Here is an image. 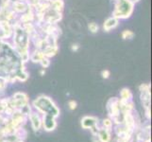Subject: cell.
<instances>
[{
    "label": "cell",
    "mask_w": 152,
    "mask_h": 142,
    "mask_svg": "<svg viewBox=\"0 0 152 142\" xmlns=\"http://www.w3.org/2000/svg\"><path fill=\"white\" fill-rule=\"evenodd\" d=\"M88 29L92 33H96L98 31V29H99V27H98V25L96 23L92 22V23H90L88 25Z\"/></svg>",
    "instance_id": "cell-16"
},
{
    "label": "cell",
    "mask_w": 152,
    "mask_h": 142,
    "mask_svg": "<svg viewBox=\"0 0 152 142\" xmlns=\"http://www.w3.org/2000/svg\"><path fill=\"white\" fill-rule=\"evenodd\" d=\"M10 8H12V10L16 14H18V13L22 14L28 10L29 4L27 2V0H17V1L12 3Z\"/></svg>",
    "instance_id": "cell-5"
},
{
    "label": "cell",
    "mask_w": 152,
    "mask_h": 142,
    "mask_svg": "<svg viewBox=\"0 0 152 142\" xmlns=\"http://www.w3.org/2000/svg\"><path fill=\"white\" fill-rule=\"evenodd\" d=\"M68 105H69V108L71 110H75L77 108V102L75 101H70L69 103H68Z\"/></svg>",
    "instance_id": "cell-19"
},
{
    "label": "cell",
    "mask_w": 152,
    "mask_h": 142,
    "mask_svg": "<svg viewBox=\"0 0 152 142\" xmlns=\"http://www.w3.org/2000/svg\"><path fill=\"white\" fill-rule=\"evenodd\" d=\"M33 106L40 113H45V115H51L55 118H57L60 114L59 109L55 105L53 101L45 96H41L38 99H36L33 102Z\"/></svg>",
    "instance_id": "cell-1"
},
{
    "label": "cell",
    "mask_w": 152,
    "mask_h": 142,
    "mask_svg": "<svg viewBox=\"0 0 152 142\" xmlns=\"http://www.w3.org/2000/svg\"><path fill=\"white\" fill-rule=\"evenodd\" d=\"M41 1H43V2H49L50 0H41Z\"/></svg>",
    "instance_id": "cell-24"
},
{
    "label": "cell",
    "mask_w": 152,
    "mask_h": 142,
    "mask_svg": "<svg viewBox=\"0 0 152 142\" xmlns=\"http://www.w3.org/2000/svg\"><path fill=\"white\" fill-rule=\"evenodd\" d=\"M28 104V98L25 93H15L12 99H10V105L14 110H21L26 105Z\"/></svg>",
    "instance_id": "cell-3"
},
{
    "label": "cell",
    "mask_w": 152,
    "mask_h": 142,
    "mask_svg": "<svg viewBox=\"0 0 152 142\" xmlns=\"http://www.w3.org/2000/svg\"><path fill=\"white\" fill-rule=\"evenodd\" d=\"M107 109L109 111L110 116L114 118L120 117V106H119V99L112 98L107 103Z\"/></svg>",
    "instance_id": "cell-4"
},
{
    "label": "cell",
    "mask_w": 152,
    "mask_h": 142,
    "mask_svg": "<svg viewBox=\"0 0 152 142\" xmlns=\"http://www.w3.org/2000/svg\"><path fill=\"white\" fill-rule=\"evenodd\" d=\"M42 122L44 123V128L46 131L54 130L57 126V123L55 121V117H53V116H51V115H45Z\"/></svg>",
    "instance_id": "cell-6"
},
{
    "label": "cell",
    "mask_w": 152,
    "mask_h": 142,
    "mask_svg": "<svg viewBox=\"0 0 152 142\" xmlns=\"http://www.w3.org/2000/svg\"><path fill=\"white\" fill-rule=\"evenodd\" d=\"M16 142H24V141H23L22 139H19V140H17Z\"/></svg>",
    "instance_id": "cell-26"
},
{
    "label": "cell",
    "mask_w": 152,
    "mask_h": 142,
    "mask_svg": "<svg viewBox=\"0 0 152 142\" xmlns=\"http://www.w3.org/2000/svg\"><path fill=\"white\" fill-rule=\"evenodd\" d=\"M45 57L43 51L42 50H39V49H34V51L32 52V53L29 54V59L30 61L32 63H37V64H40V62L42 61V59Z\"/></svg>",
    "instance_id": "cell-11"
},
{
    "label": "cell",
    "mask_w": 152,
    "mask_h": 142,
    "mask_svg": "<svg viewBox=\"0 0 152 142\" xmlns=\"http://www.w3.org/2000/svg\"><path fill=\"white\" fill-rule=\"evenodd\" d=\"M40 64L41 65L44 67V69L46 67H48L50 65V60H49V58H46V57H44L43 59H42V61L40 62Z\"/></svg>",
    "instance_id": "cell-17"
},
{
    "label": "cell",
    "mask_w": 152,
    "mask_h": 142,
    "mask_svg": "<svg viewBox=\"0 0 152 142\" xmlns=\"http://www.w3.org/2000/svg\"><path fill=\"white\" fill-rule=\"evenodd\" d=\"M81 125L83 128H92L97 125V118L95 117H85L81 120Z\"/></svg>",
    "instance_id": "cell-10"
},
{
    "label": "cell",
    "mask_w": 152,
    "mask_h": 142,
    "mask_svg": "<svg viewBox=\"0 0 152 142\" xmlns=\"http://www.w3.org/2000/svg\"><path fill=\"white\" fill-rule=\"evenodd\" d=\"M10 1L12 2V3H13V2H15V1H17V0H10Z\"/></svg>",
    "instance_id": "cell-25"
},
{
    "label": "cell",
    "mask_w": 152,
    "mask_h": 142,
    "mask_svg": "<svg viewBox=\"0 0 152 142\" xmlns=\"http://www.w3.org/2000/svg\"><path fill=\"white\" fill-rule=\"evenodd\" d=\"M121 36H122L123 40H132L134 37V33L132 32V30L126 29V30H124L123 32H122Z\"/></svg>",
    "instance_id": "cell-15"
},
{
    "label": "cell",
    "mask_w": 152,
    "mask_h": 142,
    "mask_svg": "<svg viewBox=\"0 0 152 142\" xmlns=\"http://www.w3.org/2000/svg\"><path fill=\"white\" fill-rule=\"evenodd\" d=\"M120 96H121V99H126V101H132V93L128 88H123L120 92Z\"/></svg>",
    "instance_id": "cell-14"
},
{
    "label": "cell",
    "mask_w": 152,
    "mask_h": 142,
    "mask_svg": "<svg viewBox=\"0 0 152 142\" xmlns=\"http://www.w3.org/2000/svg\"><path fill=\"white\" fill-rule=\"evenodd\" d=\"M101 76H102L103 79H108V78L110 77V71L107 70V69L103 70L102 73H101Z\"/></svg>",
    "instance_id": "cell-20"
},
{
    "label": "cell",
    "mask_w": 152,
    "mask_h": 142,
    "mask_svg": "<svg viewBox=\"0 0 152 142\" xmlns=\"http://www.w3.org/2000/svg\"><path fill=\"white\" fill-rule=\"evenodd\" d=\"M28 118L31 120V124H32V127L35 131H38L41 128L42 125V118H40V116L38 113H29L28 114Z\"/></svg>",
    "instance_id": "cell-8"
},
{
    "label": "cell",
    "mask_w": 152,
    "mask_h": 142,
    "mask_svg": "<svg viewBox=\"0 0 152 142\" xmlns=\"http://www.w3.org/2000/svg\"><path fill=\"white\" fill-rule=\"evenodd\" d=\"M118 25H119V19L115 18L114 16H112V17H110V18L105 20L102 28H103L104 31L109 32V31H111L112 29L116 28Z\"/></svg>",
    "instance_id": "cell-7"
},
{
    "label": "cell",
    "mask_w": 152,
    "mask_h": 142,
    "mask_svg": "<svg viewBox=\"0 0 152 142\" xmlns=\"http://www.w3.org/2000/svg\"><path fill=\"white\" fill-rule=\"evenodd\" d=\"M78 49H80V46H78V44H73L72 46H71L72 51H77Z\"/></svg>",
    "instance_id": "cell-21"
},
{
    "label": "cell",
    "mask_w": 152,
    "mask_h": 142,
    "mask_svg": "<svg viewBox=\"0 0 152 142\" xmlns=\"http://www.w3.org/2000/svg\"><path fill=\"white\" fill-rule=\"evenodd\" d=\"M49 6L51 9L57 10V12L61 13L64 8V0H50Z\"/></svg>",
    "instance_id": "cell-13"
},
{
    "label": "cell",
    "mask_w": 152,
    "mask_h": 142,
    "mask_svg": "<svg viewBox=\"0 0 152 142\" xmlns=\"http://www.w3.org/2000/svg\"><path fill=\"white\" fill-rule=\"evenodd\" d=\"M58 50H59V47H58V45L57 44H53V45H49L48 46H46L45 49L43 50V53L45 55V57L46 58H52L54 57L56 54Z\"/></svg>",
    "instance_id": "cell-9"
},
{
    "label": "cell",
    "mask_w": 152,
    "mask_h": 142,
    "mask_svg": "<svg viewBox=\"0 0 152 142\" xmlns=\"http://www.w3.org/2000/svg\"><path fill=\"white\" fill-rule=\"evenodd\" d=\"M115 8L113 16L117 19H127L132 16L134 10V4L130 0H114Z\"/></svg>",
    "instance_id": "cell-2"
},
{
    "label": "cell",
    "mask_w": 152,
    "mask_h": 142,
    "mask_svg": "<svg viewBox=\"0 0 152 142\" xmlns=\"http://www.w3.org/2000/svg\"><path fill=\"white\" fill-rule=\"evenodd\" d=\"M133 4H136V3H138V2H140V0H130Z\"/></svg>",
    "instance_id": "cell-22"
},
{
    "label": "cell",
    "mask_w": 152,
    "mask_h": 142,
    "mask_svg": "<svg viewBox=\"0 0 152 142\" xmlns=\"http://www.w3.org/2000/svg\"><path fill=\"white\" fill-rule=\"evenodd\" d=\"M97 136L100 142H109L110 139H111V135H110L109 130L105 128H101L98 130Z\"/></svg>",
    "instance_id": "cell-12"
},
{
    "label": "cell",
    "mask_w": 152,
    "mask_h": 142,
    "mask_svg": "<svg viewBox=\"0 0 152 142\" xmlns=\"http://www.w3.org/2000/svg\"><path fill=\"white\" fill-rule=\"evenodd\" d=\"M103 125L105 126V129H107L110 131V128L112 127L113 122L111 121V119H104L103 120Z\"/></svg>",
    "instance_id": "cell-18"
},
{
    "label": "cell",
    "mask_w": 152,
    "mask_h": 142,
    "mask_svg": "<svg viewBox=\"0 0 152 142\" xmlns=\"http://www.w3.org/2000/svg\"><path fill=\"white\" fill-rule=\"evenodd\" d=\"M45 73V70H42V71H41V74H42V75H44Z\"/></svg>",
    "instance_id": "cell-23"
}]
</instances>
